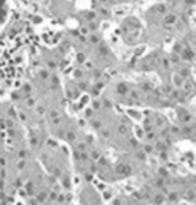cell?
Wrapping results in <instances>:
<instances>
[{
    "label": "cell",
    "instance_id": "1",
    "mask_svg": "<svg viewBox=\"0 0 196 205\" xmlns=\"http://www.w3.org/2000/svg\"><path fill=\"white\" fill-rule=\"evenodd\" d=\"M176 127L175 133L176 136L196 142V109H187V107H179L178 116H176Z\"/></svg>",
    "mask_w": 196,
    "mask_h": 205
}]
</instances>
